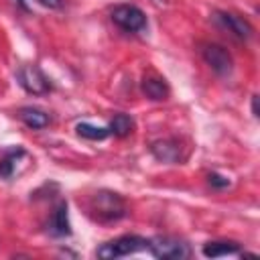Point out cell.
<instances>
[{
  "label": "cell",
  "instance_id": "1",
  "mask_svg": "<svg viewBox=\"0 0 260 260\" xmlns=\"http://www.w3.org/2000/svg\"><path fill=\"white\" fill-rule=\"evenodd\" d=\"M87 211L95 221L110 223V221H118L126 215V203L118 193L98 191L91 195V199L87 203Z\"/></svg>",
  "mask_w": 260,
  "mask_h": 260
},
{
  "label": "cell",
  "instance_id": "2",
  "mask_svg": "<svg viewBox=\"0 0 260 260\" xmlns=\"http://www.w3.org/2000/svg\"><path fill=\"white\" fill-rule=\"evenodd\" d=\"M148 248V240L146 238H140V236H120L112 242H106L98 248V258H104V260H116V258H122V256H130V254H136L140 250H146Z\"/></svg>",
  "mask_w": 260,
  "mask_h": 260
},
{
  "label": "cell",
  "instance_id": "3",
  "mask_svg": "<svg viewBox=\"0 0 260 260\" xmlns=\"http://www.w3.org/2000/svg\"><path fill=\"white\" fill-rule=\"evenodd\" d=\"M146 250L154 258H160V260H185L191 254L189 244H185L183 240L173 238V236H156V238L148 240Z\"/></svg>",
  "mask_w": 260,
  "mask_h": 260
},
{
  "label": "cell",
  "instance_id": "4",
  "mask_svg": "<svg viewBox=\"0 0 260 260\" xmlns=\"http://www.w3.org/2000/svg\"><path fill=\"white\" fill-rule=\"evenodd\" d=\"M112 20L120 28H124L128 32H138V30H142L146 26L144 12L138 6H134V4H120V6H116L112 10Z\"/></svg>",
  "mask_w": 260,
  "mask_h": 260
},
{
  "label": "cell",
  "instance_id": "5",
  "mask_svg": "<svg viewBox=\"0 0 260 260\" xmlns=\"http://www.w3.org/2000/svg\"><path fill=\"white\" fill-rule=\"evenodd\" d=\"M16 79L18 83L22 85L24 91L32 93V95H43L51 89V83L47 79V75L37 67V65H24L18 69L16 73Z\"/></svg>",
  "mask_w": 260,
  "mask_h": 260
},
{
  "label": "cell",
  "instance_id": "6",
  "mask_svg": "<svg viewBox=\"0 0 260 260\" xmlns=\"http://www.w3.org/2000/svg\"><path fill=\"white\" fill-rule=\"evenodd\" d=\"M201 55H203V61H205L217 75H230V73H232L234 61H232V55L228 53L225 47L211 43V45H205V47H203Z\"/></svg>",
  "mask_w": 260,
  "mask_h": 260
},
{
  "label": "cell",
  "instance_id": "7",
  "mask_svg": "<svg viewBox=\"0 0 260 260\" xmlns=\"http://www.w3.org/2000/svg\"><path fill=\"white\" fill-rule=\"evenodd\" d=\"M213 20L219 26H223L225 30H230L234 37L242 39V41H246V39H250L254 35L252 24L244 16H238V14H232V12H215L213 14Z\"/></svg>",
  "mask_w": 260,
  "mask_h": 260
},
{
  "label": "cell",
  "instance_id": "8",
  "mask_svg": "<svg viewBox=\"0 0 260 260\" xmlns=\"http://www.w3.org/2000/svg\"><path fill=\"white\" fill-rule=\"evenodd\" d=\"M150 152L160 162H179L181 160V146L173 138H165V140L152 142L150 144Z\"/></svg>",
  "mask_w": 260,
  "mask_h": 260
},
{
  "label": "cell",
  "instance_id": "9",
  "mask_svg": "<svg viewBox=\"0 0 260 260\" xmlns=\"http://www.w3.org/2000/svg\"><path fill=\"white\" fill-rule=\"evenodd\" d=\"M49 234H51V236H57V238L71 234L69 213H67V203H65V201H61V203L55 207V211H53V215H51V219H49Z\"/></svg>",
  "mask_w": 260,
  "mask_h": 260
},
{
  "label": "cell",
  "instance_id": "10",
  "mask_svg": "<svg viewBox=\"0 0 260 260\" xmlns=\"http://www.w3.org/2000/svg\"><path fill=\"white\" fill-rule=\"evenodd\" d=\"M203 256L207 258H219V256H236V254H242L240 246L236 242H207L203 248H201Z\"/></svg>",
  "mask_w": 260,
  "mask_h": 260
},
{
  "label": "cell",
  "instance_id": "11",
  "mask_svg": "<svg viewBox=\"0 0 260 260\" xmlns=\"http://www.w3.org/2000/svg\"><path fill=\"white\" fill-rule=\"evenodd\" d=\"M18 116H20V120H22L28 128H32V130H41V128H45V126L49 124V116H47L43 110H39V108H30V106L20 108Z\"/></svg>",
  "mask_w": 260,
  "mask_h": 260
},
{
  "label": "cell",
  "instance_id": "12",
  "mask_svg": "<svg viewBox=\"0 0 260 260\" xmlns=\"http://www.w3.org/2000/svg\"><path fill=\"white\" fill-rule=\"evenodd\" d=\"M142 91L150 100H165L169 95V87H167L165 79H160V77H146L142 81Z\"/></svg>",
  "mask_w": 260,
  "mask_h": 260
},
{
  "label": "cell",
  "instance_id": "13",
  "mask_svg": "<svg viewBox=\"0 0 260 260\" xmlns=\"http://www.w3.org/2000/svg\"><path fill=\"white\" fill-rule=\"evenodd\" d=\"M132 130H134V120H132L128 114H116V116L112 118V122H110V134H114V136L124 138V136H128Z\"/></svg>",
  "mask_w": 260,
  "mask_h": 260
},
{
  "label": "cell",
  "instance_id": "14",
  "mask_svg": "<svg viewBox=\"0 0 260 260\" xmlns=\"http://www.w3.org/2000/svg\"><path fill=\"white\" fill-rule=\"evenodd\" d=\"M77 134L87 138V140H104L106 136H110V128H102V126L81 122V124H77Z\"/></svg>",
  "mask_w": 260,
  "mask_h": 260
},
{
  "label": "cell",
  "instance_id": "15",
  "mask_svg": "<svg viewBox=\"0 0 260 260\" xmlns=\"http://www.w3.org/2000/svg\"><path fill=\"white\" fill-rule=\"evenodd\" d=\"M24 154V150L22 148H12V150H8L6 152V156L4 158H0V175L2 177H12V171H14V162H16V158L18 156H22Z\"/></svg>",
  "mask_w": 260,
  "mask_h": 260
},
{
  "label": "cell",
  "instance_id": "16",
  "mask_svg": "<svg viewBox=\"0 0 260 260\" xmlns=\"http://www.w3.org/2000/svg\"><path fill=\"white\" fill-rule=\"evenodd\" d=\"M209 183H211L213 187H217V189H223V187L230 185V179H225V177H221V175H217V173H211V175H209Z\"/></svg>",
  "mask_w": 260,
  "mask_h": 260
},
{
  "label": "cell",
  "instance_id": "17",
  "mask_svg": "<svg viewBox=\"0 0 260 260\" xmlns=\"http://www.w3.org/2000/svg\"><path fill=\"white\" fill-rule=\"evenodd\" d=\"M41 6H47V8H57L61 4V0H37Z\"/></svg>",
  "mask_w": 260,
  "mask_h": 260
},
{
  "label": "cell",
  "instance_id": "18",
  "mask_svg": "<svg viewBox=\"0 0 260 260\" xmlns=\"http://www.w3.org/2000/svg\"><path fill=\"white\" fill-rule=\"evenodd\" d=\"M252 114L254 118H258V95H252Z\"/></svg>",
  "mask_w": 260,
  "mask_h": 260
}]
</instances>
